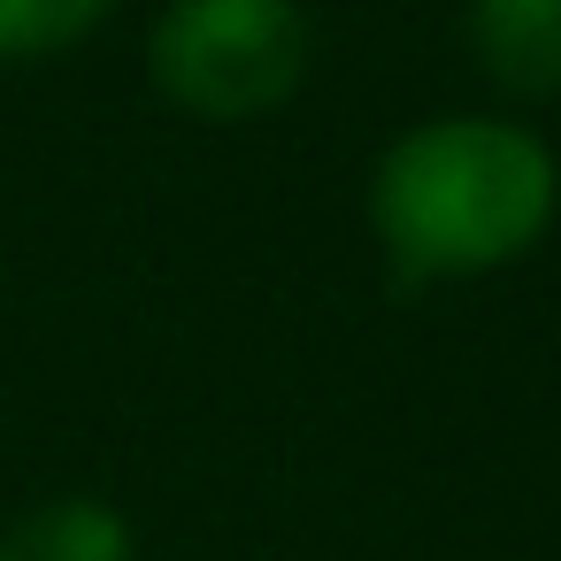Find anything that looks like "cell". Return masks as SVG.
Masks as SVG:
<instances>
[{"mask_svg": "<svg viewBox=\"0 0 561 561\" xmlns=\"http://www.w3.org/2000/svg\"><path fill=\"white\" fill-rule=\"evenodd\" d=\"M308 24L293 0H170L154 24V85L201 124H254L300 93Z\"/></svg>", "mask_w": 561, "mask_h": 561, "instance_id": "cell-2", "label": "cell"}, {"mask_svg": "<svg viewBox=\"0 0 561 561\" xmlns=\"http://www.w3.org/2000/svg\"><path fill=\"white\" fill-rule=\"evenodd\" d=\"M0 561H9V553H0Z\"/></svg>", "mask_w": 561, "mask_h": 561, "instance_id": "cell-6", "label": "cell"}, {"mask_svg": "<svg viewBox=\"0 0 561 561\" xmlns=\"http://www.w3.org/2000/svg\"><path fill=\"white\" fill-rule=\"evenodd\" d=\"M9 561H131V523L108 500H47L24 530Z\"/></svg>", "mask_w": 561, "mask_h": 561, "instance_id": "cell-4", "label": "cell"}, {"mask_svg": "<svg viewBox=\"0 0 561 561\" xmlns=\"http://www.w3.org/2000/svg\"><path fill=\"white\" fill-rule=\"evenodd\" d=\"M116 0H0V55H55L85 39Z\"/></svg>", "mask_w": 561, "mask_h": 561, "instance_id": "cell-5", "label": "cell"}, {"mask_svg": "<svg viewBox=\"0 0 561 561\" xmlns=\"http://www.w3.org/2000/svg\"><path fill=\"white\" fill-rule=\"evenodd\" d=\"M469 47L500 93H561V0H469Z\"/></svg>", "mask_w": 561, "mask_h": 561, "instance_id": "cell-3", "label": "cell"}, {"mask_svg": "<svg viewBox=\"0 0 561 561\" xmlns=\"http://www.w3.org/2000/svg\"><path fill=\"white\" fill-rule=\"evenodd\" d=\"M553 154L500 116H438L385 147L369 231L400 277H484L553 224Z\"/></svg>", "mask_w": 561, "mask_h": 561, "instance_id": "cell-1", "label": "cell"}]
</instances>
